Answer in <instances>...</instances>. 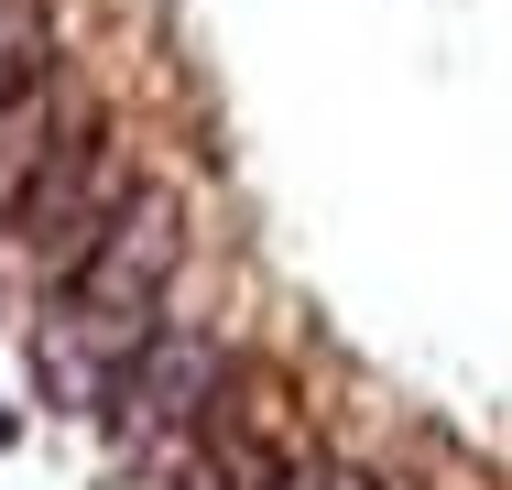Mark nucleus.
Returning <instances> with one entry per match:
<instances>
[{"mask_svg": "<svg viewBox=\"0 0 512 490\" xmlns=\"http://www.w3.org/2000/svg\"><path fill=\"white\" fill-rule=\"evenodd\" d=\"M88 120H99V98L77 88L66 66H44L33 88H11V98H0V218L22 207V186H33V175H44V164H55L77 131H88Z\"/></svg>", "mask_w": 512, "mask_h": 490, "instance_id": "obj_4", "label": "nucleus"}, {"mask_svg": "<svg viewBox=\"0 0 512 490\" xmlns=\"http://www.w3.org/2000/svg\"><path fill=\"white\" fill-rule=\"evenodd\" d=\"M186 273V196L175 186H131V207L109 218V240L44 284V316H33V382L55 414H99L109 403V371L164 327V294Z\"/></svg>", "mask_w": 512, "mask_h": 490, "instance_id": "obj_1", "label": "nucleus"}, {"mask_svg": "<svg viewBox=\"0 0 512 490\" xmlns=\"http://www.w3.org/2000/svg\"><path fill=\"white\" fill-rule=\"evenodd\" d=\"M164 490H284V447L251 436V414L229 403L218 425H197V436L164 458Z\"/></svg>", "mask_w": 512, "mask_h": 490, "instance_id": "obj_5", "label": "nucleus"}, {"mask_svg": "<svg viewBox=\"0 0 512 490\" xmlns=\"http://www.w3.org/2000/svg\"><path fill=\"white\" fill-rule=\"evenodd\" d=\"M240 403V349L218 338V327H197V316H164L120 371H109V403H99V425H109V447L120 458H142V469H164L197 425H218Z\"/></svg>", "mask_w": 512, "mask_h": 490, "instance_id": "obj_2", "label": "nucleus"}, {"mask_svg": "<svg viewBox=\"0 0 512 490\" xmlns=\"http://www.w3.org/2000/svg\"><path fill=\"white\" fill-rule=\"evenodd\" d=\"M131 186H142V164H131V142L109 131V120H88L33 186H22V207L0 218V251L22 262V284L44 294V284H66L88 251L109 240V218L131 207Z\"/></svg>", "mask_w": 512, "mask_h": 490, "instance_id": "obj_3", "label": "nucleus"}, {"mask_svg": "<svg viewBox=\"0 0 512 490\" xmlns=\"http://www.w3.org/2000/svg\"><path fill=\"white\" fill-rule=\"evenodd\" d=\"M284 490H382L360 458H338V447H316V458H284Z\"/></svg>", "mask_w": 512, "mask_h": 490, "instance_id": "obj_7", "label": "nucleus"}, {"mask_svg": "<svg viewBox=\"0 0 512 490\" xmlns=\"http://www.w3.org/2000/svg\"><path fill=\"white\" fill-rule=\"evenodd\" d=\"M55 44H66V33H55V11H44V0H0V98L33 88V77L55 66Z\"/></svg>", "mask_w": 512, "mask_h": 490, "instance_id": "obj_6", "label": "nucleus"}, {"mask_svg": "<svg viewBox=\"0 0 512 490\" xmlns=\"http://www.w3.org/2000/svg\"><path fill=\"white\" fill-rule=\"evenodd\" d=\"M11 436H22V414H11V403H0V447H11Z\"/></svg>", "mask_w": 512, "mask_h": 490, "instance_id": "obj_8", "label": "nucleus"}]
</instances>
